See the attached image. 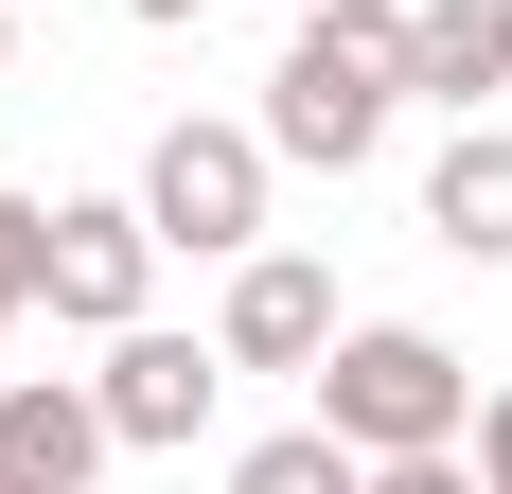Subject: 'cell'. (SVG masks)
<instances>
[{"instance_id":"1","label":"cell","mask_w":512,"mask_h":494,"mask_svg":"<svg viewBox=\"0 0 512 494\" xmlns=\"http://www.w3.org/2000/svg\"><path fill=\"white\" fill-rule=\"evenodd\" d=\"M389 106H407V0H301V36L265 71V159L354 177L389 142Z\"/></svg>"},{"instance_id":"2","label":"cell","mask_w":512,"mask_h":494,"mask_svg":"<svg viewBox=\"0 0 512 494\" xmlns=\"http://www.w3.org/2000/svg\"><path fill=\"white\" fill-rule=\"evenodd\" d=\"M318 424L354 459H424V442H477V371L424 318H371V336H336L318 353Z\"/></svg>"},{"instance_id":"3","label":"cell","mask_w":512,"mask_h":494,"mask_svg":"<svg viewBox=\"0 0 512 494\" xmlns=\"http://www.w3.org/2000/svg\"><path fill=\"white\" fill-rule=\"evenodd\" d=\"M142 230H159V247H212V265H248V247H265V124H159Z\"/></svg>"},{"instance_id":"4","label":"cell","mask_w":512,"mask_h":494,"mask_svg":"<svg viewBox=\"0 0 512 494\" xmlns=\"http://www.w3.org/2000/svg\"><path fill=\"white\" fill-rule=\"evenodd\" d=\"M212 389H230V353L212 336H159V318H124V336H106V371H89V406H106V442H195L212 424Z\"/></svg>"},{"instance_id":"5","label":"cell","mask_w":512,"mask_h":494,"mask_svg":"<svg viewBox=\"0 0 512 494\" xmlns=\"http://www.w3.org/2000/svg\"><path fill=\"white\" fill-rule=\"evenodd\" d=\"M142 283H159V230L142 212H106V195H71L53 212V318H71V336H124V318H142Z\"/></svg>"},{"instance_id":"6","label":"cell","mask_w":512,"mask_h":494,"mask_svg":"<svg viewBox=\"0 0 512 494\" xmlns=\"http://www.w3.org/2000/svg\"><path fill=\"white\" fill-rule=\"evenodd\" d=\"M212 353H230V371H318V353H336V283H318L301 247H248V265H230Z\"/></svg>"},{"instance_id":"7","label":"cell","mask_w":512,"mask_h":494,"mask_svg":"<svg viewBox=\"0 0 512 494\" xmlns=\"http://www.w3.org/2000/svg\"><path fill=\"white\" fill-rule=\"evenodd\" d=\"M106 459V406L71 371H0V494H89Z\"/></svg>"},{"instance_id":"8","label":"cell","mask_w":512,"mask_h":494,"mask_svg":"<svg viewBox=\"0 0 512 494\" xmlns=\"http://www.w3.org/2000/svg\"><path fill=\"white\" fill-rule=\"evenodd\" d=\"M477 89H512V18L495 0H407V106L477 124Z\"/></svg>"},{"instance_id":"9","label":"cell","mask_w":512,"mask_h":494,"mask_svg":"<svg viewBox=\"0 0 512 494\" xmlns=\"http://www.w3.org/2000/svg\"><path fill=\"white\" fill-rule=\"evenodd\" d=\"M424 230L460 247V265H512V124H460L442 177H424Z\"/></svg>"},{"instance_id":"10","label":"cell","mask_w":512,"mask_h":494,"mask_svg":"<svg viewBox=\"0 0 512 494\" xmlns=\"http://www.w3.org/2000/svg\"><path fill=\"white\" fill-rule=\"evenodd\" d=\"M230 494H354V442H336V424H283V442L230 459Z\"/></svg>"},{"instance_id":"11","label":"cell","mask_w":512,"mask_h":494,"mask_svg":"<svg viewBox=\"0 0 512 494\" xmlns=\"http://www.w3.org/2000/svg\"><path fill=\"white\" fill-rule=\"evenodd\" d=\"M36 283H53V212H36V195H0V318H18Z\"/></svg>"},{"instance_id":"12","label":"cell","mask_w":512,"mask_h":494,"mask_svg":"<svg viewBox=\"0 0 512 494\" xmlns=\"http://www.w3.org/2000/svg\"><path fill=\"white\" fill-rule=\"evenodd\" d=\"M354 494H477L460 442H424V459H354Z\"/></svg>"},{"instance_id":"13","label":"cell","mask_w":512,"mask_h":494,"mask_svg":"<svg viewBox=\"0 0 512 494\" xmlns=\"http://www.w3.org/2000/svg\"><path fill=\"white\" fill-rule=\"evenodd\" d=\"M477 494H512V389L477 406Z\"/></svg>"},{"instance_id":"14","label":"cell","mask_w":512,"mask_h":494,"mask_svg":"<svg viewBox=\"0 0 512 494\" xmlns=\"http://www.w3.org/2000/svg\"><path fill=\"white\" fill-rule=\"evenodd\" d=\"M124 18H159V36H195V18H212V0H124Z\"/></svg>"},{"instance_id":"15","label":"cell","mask_w":512,"mask_h":494,"mask_svg":"<svg viewBox=\"0 0 512 494\" xmlns=\"http://www.w3.org/2000/svg\"><path fill=\"white\" fill-rule=\"evenodd\" d=\"M0 53H18V0H0Z\"/></svg>"},{"instance_id":"16","label":"cell","mask_w":512,"mask_h":494,"mask_svg":"<svg viewBox=\"0 0 512 494\" xmlns=\"http://www.w3.org/2000/svg\"><path fill=\"white\" fill-rule=\"evenodd\" d=\"M495 18H512V0H495Z\"/></svg>"}]
</instances>
